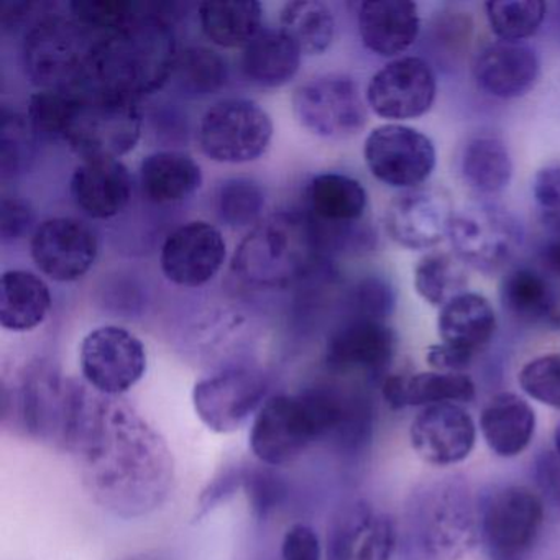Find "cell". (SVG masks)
<instances>
[{
  "mask_svg": "<svg viewBox=\"0 0 560 560\" xmlns=\"http://www.w3.org/2000/svg\"><path fill=\"white\" fill-rule=\"evenodd\" d=\"M465 265L457 257L435 252L425 255L415 268V288L419 296L434 307H444L460 294L467 293Z\"/></svg>",
  "mask_w": 560,
  "mask_h": 560,
  "instance_id": "cell-37",
  "label": "cell"
},
{
  "mask_svg": "<svg viewBox=\"0 0 560 560\" xmlns=\"http://www.w3.org/2000/svg\"><path fill=\"white\" fill-rule=\"evenodd\" d=\"M438 93L434 71L419 57H401L389 61L373 74L366 88L370 109L386 120L418 119L424 116Z\"/></svg>",
  "mask_w": 560,
  "mask_h": 560,
  "instance_id": "cell-16",
  "label": "cell"
},
{
  "mask_svg": "<svg viewBox=\"0 0 560 560\" xmlns=\"http://www.w3.org/2000/svg\"><path fill=\"white\" fill-rule=\"evenodd\" d=\"M462 175L475 191L483 195L503 191L513 176V163L506 145L494 137L470 140L462 155Z\"/></svg>",
  "mask_w": 560,
  "mask_h": 560,
  "instance_id": "cell-35",
  "label": "cell"
},
{
  "mask_svg": "<svg viewBox=\"0 0 560 560\" xmlns=\"http://www.w3.org/2000/svg\"><path fill=\"white\" fill-rule=\"evenodd\" d=\"M478 86L498 100H517L534 90L539 58L523 42H494L478 55L474 67Z\"/></svg>",
  "mask_w": 560,
  "mask_h": 560,
  "instance_id": "cell-22",
  "label": "cell"
},
{
  "mask_svg": "<svg viewBox=\"0 0 560 560\" xmlns=\"http://www.w3.org/2000/svg\"><path fill=\"white\" fill-rule=\"evenodd\" d=\"M533 195L544 224L553 237L560 238V166H546L537 172Z\"/></svg>",
  "mask_w": 560,
  "mask_h": 560,
  "instance_id": "cell-48",
  "label": "cell"
},
{
  "mask_svg": "<svg viewBox=\"0 0 560 560\" xmlns=\"http://www.w3.org/2000/svg\"><path fill=\"white\" fill-rule=\"evenodd\" d=\"M382 395L393 409L409 406L458 405L475 398V383L465 373L422 372L386 376Z\"/></svg>",
  "mask_w": 560,
  "mask_h": 560,
  "instance_id": "cell-26",
  "label": "cell"
},
{
  "mask_svg": "<svg viewBox=\"0 0 560 560\" xmlns=\"http://www.w3.org/2000/svg\"><path fill=\"white\" fill-rule=\"evenodd\" d=\"M142 137V114L136 101L83 90L63 140L86 160H119Z\"/></svg>",
  "mask_w": 560,
  "mask_h": 560,
  "instance_id": "cell-7",
  "label": "cell"
},
{
  "mask_svg": "<svg viewBox=\"0 0 560 560\" xmlns=\"http://www.w3.org/2000/svg\"><path fill=\"white\" fill-rule=\"evenodd\" d=\"M214 205L218 218L228 228L257 225L265 209V191L255 179L235 176L219 185Z\"/></svg>",
  "mask_w": 560,
  "mask_h": 560,
  "instance_id": "cell-38",
  "label": "cell"
},
{
  "mask_svg": "<svg viewBox=\"0 0 560 560\" xmlns=\"http://www.w3.org/2000/svg\"><path fill=\"white\" fill-rule=\"evenodd\" d=\"M534 478L540 493L560 510V454L542 452L534 462Z\"/></svg>",
  "mask_w": 560,
  "mask_h": 560,
  "instance_id": "cell-52",
  "label": "cell"
},
{
  "mask_svg": "<svg viewBox=\"0 0 560 560\" xmlns=\"http://www.w3.org/2000/svg\"><path fill=\"white\" fill-rule=\"evenodd\" d=\"M396 352V334L382 320L352 317L330 334L326 365L342 375H380Z\"/></svg>",
  "mask_w": 560,
  "mask_h": 560,
  "instance_id": "cell-20",
  "label": "cell"
},
{
  "mask_svg": "<svg viewBox=\"0 0 560 560\" xmlns=\"http://www.w3.org/2000/svg\"><path fill=\"white\" fill-rule=\"evenodd\" d=\"M326 257L316 222L281 211L258 222L234 254V270L252 287L283 290L316 270Z\"/></svg>",
  "mask_w": 560,
  "mask_h": 560,
  "instance_id": "cell-4",
  "label": "cell"
},
{
  "mask_svg": "<svg viewBox=\"0 0 560 560\" xmlns=\"http://www.w3.org/2000/svg\"><path fill=\"white\" fill-rule=\"evenodd\" d=\"M143 4L132 0H73L71 18L77 19L94 34H113L132 22L142 12Z\"/></svg>",
  "mask_w": 560,
  "mask_h": 560,
  "instance_id": "cell-43",
  "label": "cell"
},
{
  "mask_svg": "<svg viewBox=\"0 0 560 560\" xmlns=\"http://www.w3.org/2000/svg\"><path fill=\"white\" fill-rule=\"evenodd\" d=\"M245 468H247V464L232 462L215 471L214 477L208 481L199 494L198 503H196V521L202 520L212 511L221 508L222 504L228 503L237 494L238 490H244Z\"/></svg>",
  "mask_w": 560,
  "mask_h": 560,
  "instance_id": "cell-47",
  "label": "cell"
},
{
  "mask_svg": "<svg viewBox=\"0 0 560 560\" xmlns=\"http://www.w3.org/2000/svg\"><path fill=\"white\" fill-rule=\"evenodd\" d=\"M63 451L94 503L124 520L149 516L172 493L175 462L159 431L120 396L71 378Z\"/></svg>",
  "mask_w": 560,
  "mask_h": 560,
  "instance_id": "cell-1",
  "label": "cell"
},
{
  "mask_svg": "<svg viewBox=\"0 0 560 560\" xmlns=\"http://www.w3.org/2000/svg\"><path fill=\"white\" fill-rule=\"evenodd\" d=\"M228 257L224 235L206 221L179 225L166 237L160 267L166 280L183 288H199L214 280Z\"/></svg>",
  "mask_w": 560,
  "mask_h": 560,
  "instance_id": "cell-19",
  "label": "cell"
},
{
  "mask_svg": "<svg viewBox=\"0 0 560 560\" xmlns=\"http://www.w3.org/2000/svg\"><path fill=\"white\" fill-rule=\"evenodd\" d=\"M521 389L529 398L560 409V353L536 357L517 375Z\"/></svg>",
  "mask_w": 560,
  "mask_h": 560,
  "instance_id": "cell-45",
  "label": "cell"
},
{
  "mask_svg": "<svg viewBox=\"0 0 560 560\" xmlns=\"http://www.w3.org/2000/svg\"><path fill=\"white\" fill-rule=\"evenodd\" d=\"M273 468L265 464L247 465L245 468V497L252 516L257 521L270 517L288 494L287 483Z\"/></svg>",
  "mask_w": 560,
  "mask_h": 560,
  "instance_id": "cell-44",
  "label": "cell"
},
{
  "mask_svg": "<svg viewBox=\"0 0 560 560\" xmlns=\"http://www.w3.org/2000/svg\"><path fill=\"white\" fill-rule=\"evenodd\" d=\"M176 40L166 15L156 5L142 12L97 44L86 91L137 101L172 80Z\"/></svg>",
  "mask_w": 560,
  "mask_h": 560,
  "instance_id": "cell-3",
  "label": "cell"
},
{
  "mask_svg": "<svg viewBox=\"0 0 560 560\" xmlns=\"http://www.w3.org/2000/svg\"><path fill=\"white\" fill-rule=\"evenodd\" d=\"M375 517L372 506L363 500L340 508L327 527L326 560H353Z\"/></svg>",
  "mask_w": 560,
  "mask_h": 560,
  "instance_id": "cell-40",
  "label": "cell"
},
{
  "mask_svg": "<svg viewBox=\"0 0 560 560\" xmlns=\"http://www.w3.org/2000/svg\"><path fill=\"white\" fill-rule=\"evenodd\" d=\"M369 195L362 183L342 173H320L306 188V214L323 228L365 221Z\"/></svg>",
  "mask_w": 560,
  "mask_h": 560,
  "instance_id": "cell-25",
  "label": "cell"
},
{
  "mask_svg": "<svg viewBox=\"0 0 560 560\" xmlns=\"http://www.w3.org/2000/svg\"><path fill=\"white\" fill-rule=\"evenodd\" d=\"M353 317L386 323L396 306L395 288L382 277H369L353 290Z\"/></svg>",
  "mask_w": 560,
  "mask_h": 560,
  "instance_id": "cell-46",
  "label": "cell"
},
{
  "mask_svg": "<svg viewBox=\"0 0 560 560\" xmlns=\"http://www.w3.org/2000/svg\"><path fill=\"white\" fill-rule=\"evenodd\" d=\"M132 176L120 160H86L71 176V196L93 219H113L129 206Z\"/></svg>",
  "mask_w": 560,
  "mask_h": 560,
  "instance_id": "cell-23",
  "label": "cell"
},
{
  "mask_svg": "<svg viewBox=\"0 0 560 560\" xmlns=\"http://www.w3.org/2000/svg\"><path fill=\"white\" fill-rule=\"evenodd\" d=\"M83 90H38L28 100L27 119L35 136L63 139Z\"/></svg>",
  "mask_w": 560,
  "mask_h": 560,
  "instance_id": "cell-41",
  "label": "cell"
},
{
  "mask_svg": "<svg viewBox=\"0 0 560 560\" xmlns=\"http://www.w3.org/2000/svg\"><path fill=\"white\" fill-rule=\"evenodd\" d=\"M31 254L45 277L70 283L94 267L100 242L93 229L80 219L50 218L35 229Z\"/></svg>",
  "mask_w": 560,
  "mask_h": 560,
  "instance_id": "cell-17",
  "label": "cell"
},
{
  "mask_svg": "<svg viewBox=\"0 0 560 560\" xmlns=\"http://www.w3.org/2000/svg\"><path fill=\"white\" fill-rule=\"evenodd\" d=\"M421 31L418 5L409 0H369L359 9L363 45L383 58H395L412 47Z\"/></svg>",
  "mask_w": 560,
  "mask_h": 560,
  "instance_id": "cell-24",
  "label": "cell"
},
{
  "mask_svg": "<svg viewBox=\"0 0 560 560\" xmlns=\"http://www.w3.org/2000/svg\"><path fill=\"white\" fill-rule=\"evenodd\" d=\"M409 439L422 460L448 467L471 454L477 441V425L458 405L429 406L411 422Z\"/></svg>",
  "mask_w": 560,
  "mask_h": 560,
  "instance_id": "cell-21",
  "label": "cell"
},
{
  "mask_svg": "<svg viewBox=\"0 0 560 560\" xmlns=\"http://www.w3.org/2000/svg\"><path fill=\"white\" fill-rule=\"evenodd\" d=\"M71 378L45 360H35L0 388V422L5 431L61 448L70 412Z\"/></svg>",
  "mask_w": 560,
  "mask_h": 560,
  "instance_id": "cell-5",
  "label": "cell"
},
{
  "mask_svg": "<svg viewBox=\"0 0 560 560\" xmlns=\"http://www.w3.org/2000/svg\"><path fill=\"white\" fill-rule=\"evenodd\" d=\"M140 189L150 202L175 205L195 195L202 185V172L191 155L178 150L150 153L140 163Z\"/></svg>",
  "mask_w": 560,
  "mask_h": 560,
  "instance_id": "cell-29",
  "label": "cell"
},
{
  "mask_svg": "<svg viewBox=\"0 0 560 560\" xmlns=\"http://www.w3.org/2000/svg\"><path fill=\"white\" fill-rule=\"evenodd\" d=\"M80 366L91 388L106 396H120L145 375V346L124 327H96L81 342Z\"/></svg>",
  "mask_w": 560,
  "mask_h": 560,
  "instance_id": "cell-14",
  "label": "cell"
},
{
  "mask_svg": "<svg viewBox=\"0 0 560 560\" xmlns=\"http://www.w3.org/2000/svg\"><path fill=\"white\" fill-rule=\"evenodd\" d=\"M485 9L491 32L501 42H523L533 37L547 12L542 0H491Z\"/></svg>",
  "mask_w": 560,
  "mask_h": 560,
  "instance_id": "cell-39",
  "label": "cell"
},
{
  "mask_svg": "<svg viewBox=\"0 0 560 560\" xmlns=\"http://www.w3.org/2000/svg\"><path fill=\"white\" fill-rule=\"evenodd\" d=\"M172 80L186 96H211L228 84V61L211 48L188 47L178 51Z\"/></svg>",
  "mask_w": 560,
  "mask_h": 560,
  "instance_id": "cell-36",
  "label": "cell"
},
{
  "mask_svg": "<svg viewBox=\"0 0 560 560\" xmlns=\"http://www.w3.org/2000/svg\"><path fill=\"white\" fill-rule=\"evenodd\" d=\"M34 224V211L24 199L4 196L0 206V237L14 242L24 237Z\"/></svg>",
  "mask_w": 560,
  "mask_h": 560,
  "instance_id": "cell-50",
  "label": "cell"
},
{
  "mask_svg": "<svg viewBox=\"0 0 560 560\" xmlns=\"http://www.w3.org/2000/svg\"><path fill=\"white\" fill-rule=\"evenodd\" d=\"M500 300L503 310L521 323L560 327V301L549 281L530 268H514L504 275Z\"/></svg>",
  "mask_w": 560,
  "mask_h": 560,
  "instance_id": "cell-31",
  "label": "cell"
},
{
  "mask_svg": "<svg viewBox=\"0 0 560 560\" xmlns=\"http://www.w3.org/2000/svg\"><path fill=\"white\" fill-rule=\"evenodd\" d=\"M454 215L445 189L419 186L392 199L386 209V231L401 247L428 250L448 237Z\"/></svg>",
  "mask_w": 560,
  "mask_h": 560,
  "instance_id": "cell-18",
  "label": "cell"
},
{
  "mask_svg": "<svg viewBox=\"0 0 560 560\" xmlns=\"http://www.w3.org/2000/svg\"><path fill=\"white\" fill-rule=\"evenodd\" d=\"M301 57L303 54L283 32L261 28L242 51V71L258 86L281 88L296 77Z\"/></svg>",
  "mask_w": 560,
  "mask_h": 560,
  "instance_id": "cell-32",
  "label": "cell"
},
{
  "mask_svg": "<svg viewBox=\"0 0 560 560\" xmlns=\"http://www.w3.org/2000/svg\"><path fill=\"white\" fill-rule=\"evenodd\" d=\"M369 425L370 411L362 399L330 388L281 393L270 396L255 416L250 448L261 464L281 467L327 435L353 441L363 438Z\"/></svg>",
  "mask_w": 560,
  "mask_h": 560,
  "instance_id": "cell-2",
  "label": "cell"
},
{
  "mask_svg": "<svg viewBox=\"0 0 560 560\" xmlns=\"http://www.w3.org/2000/svg\"><path fill=\"white\" fill-rule=\"evenodd\" d=\"M280 31L307 57L329 50L336 37V19L320 0H291L280 12Z\"/></svg>",
  "mask_w": 560,
  "mask_h": 560,
  "instance_id": "cell-34",
  "label": "cell"
},
{
  "mask_svg": "<svg viewBox=\"0 0 560 560\" xmlns=\"http://www.w3.org/2000/svg\"><path fill=\"white\" fill-rule=\"evenodd\" d=\"M363 159L378 182L406 191L424 186L434 172L435 147L419 130L386 124L366 137Z\"/></svg>",
  "mask_w": 560,
  "mask_h": 560,
  "instance_id": "cell-15",
  "label": "cell"
},
{
  "mask_svg": "<svg viewBox=\"0 0 560 560\" xmlns=\"http://www.w3.org/2000/svg\"><path fill=\"white\" fill-rule=\"evenodd\" d=\"M425 360L435 372L445 373H464V370H467L474 362L471 357L465 355V353L458 352V350L452 349V347L442 342L429 347Z\"/></svg>",
  "mask_w": 560,
  "mask_h": 560,
  "instance_id": "cell-53",
  "label": "cell"
},
{
  "mask_svg": "<svg viewBox=\"0 0 560 560\" xmlns=\"http://www.w3.org/2000/svg\"><path fill=\"white\" fill-rule=\"evenodd\" d=\"M283 560H323V547L316 530L307 524H293L281 542Z\"/></svg>",
  "mask_w": 560,
  "mask_h": 560,
  "instance_id": "cell-51",
  "label": "cell"
},
{
  "mask_svg": "<svg viewBox=\"0 0 560 560\" xmlns=\"http://www.w3.org/2000/svg\"><path fill=\"white\" fill-rule=\"evenodd\" d=\"M0 172L4 178L28 170L34 160L35 132L28 119L2 110L0 116Z\"/></svg>",
  "mask_w": 560,
  "mask_h": 560,
  "instance_id": "cell-42",
  "label": "cell"
},
{
  "mask_svg": "<svg viewBox=\"0 0 560 560\" xmlns=\"http://www.w3.org/2000/svg\"><path fill=\"white\" fill-rule=\"evenodd\" d=\"M396 549V526L392 517L376 514L353 560H392Z\"/></svg>",
  "mask_w": 560,
  "mask_h": 560,
  "instance_id": "cell-49",
  "label": "cell"
},
{
  "mask_svg": "<svg viewBox=\"0 0 560 560\" xmlns=\"http://www.w3.org/2000/svg\"><path fill=\"white\" fill-rule=\"evenodd\" d=\"M542 261L550 271L560 275V238H553L544 247Z\"/></svg>",
  "mask_w": 560,
  "mask_h": 560,
  "instance_id": "cell-54",
  "label": "cell"
},
{
  "mask_svg": "<svg viewBox=\"0 0 560 560\" xmlns=\"http://www.w3.org/2000/svg\"><path fill=\"white\" fill-rule=\"evenodd\" d=\"M198 19L211 44L241 48L260 34L264 8L257 0H209L199 4Z\"/></svg>",
  "mask_w": 560,
  "mask_h": 560,
  "instance_id": "cell-33",
  "label": "cell"
},
{
  "mask_svg": "<svg viewBox=\"0 0 560 560\" xmlns=\"http://www.w3.org/2000/svg\"><path fill=\"white\" fill-rule=\"evenodd\" d=\"M124 560H165L163 559L160 553H152V552H143L139 553V556L129 557V559Z\"/></svg>",
  "mask_w": 560,
  "mask_h": 560,
  "instance_id": "cell-55",
  "label": "cell"
},
{
  "mask_svg": "<svg viewBox=\"0 0 560 560\" xmlns=\"http://www.w3.org/2000/svg\"><path fill=\"white\" fill-rule=\"evenodd\" d=\"M100 40L77 19L48 15L25 35V71L40 90H86Z\"/></svg>",
  "mask_w": 560,
  "mask_h": 560,
  "instance_id": "cell-6",
  "label": "cell"
},
{
  "mask_svg": "<svg viewBox=\"0 0 560 560\" xmlns=\"http://www.w3.org/2000/svg\"><path fill=\"white\" fill-rule=\"evenodd\" d=\"M438 330L442 343L475 359L493 339L497 316L487 298L467 291L442 307Z\"/></svg>",
  "mask_w": 560,
  "mask_h": 560,
  "instance_id": "cell-28",
  "label": "cell"
},
{
  "mask_svg": "<svg viewBox=\"0 0 560 560\" xmlns=\"http://www.w3.org/2000/svg\"><path fill=\"white\" fill-rule=\"evenodd\" d=\"M291 106L298 124L327 140L355 137L365 129L369 113L359 84L346 74H320L294 90Z\"/></svg>",
  "mask_w": 560,
  "mask_h": 560,
  "instance_id": "cell-10",
  "label": "cell"
},
{
  "mask_svg": "<svg viewBox=\"0 0 560 560\" xmlns=\"http://www.w3.org/2000/svg\"><path fill=\"white\" fill-rule=\"evenodd\" d=\"M480 432L498 457L513 458L529 447L536 415L529 402L514 393H498L480 415Z\"/></svg>",
  "mask_w": 560,
  "mask_h": 560,
  "instance_id": "cell-27",
  "label": "cell"
},
{
  "mask_svg": "<svg viewBox=\"0 0 560 560\" xmlns=\"http://www.w3.org/2000/svg\"><path fill=\"white\" fill-rule=\"evenodd\" d=\"M448 241L462 264L481 273H494L520 250L523 228L500 206H474L454 215Z\"/></svg>",
  "mask_w": 560,
  "mask_h": 560,
  "instance_id": "cell-12",
  "label": "cell"
},
{
  "mask_svg": "<svg viewBox=\"0 0 560 560\" xmlns=\"http://www.w3.org/2000/svg\"><path fill=\"white\" fill-rule=\"evenodd\" d=\"M273 130V120L260 104L244 97H228L202 114L199 149L212 162L242 165L267 153Z\"/></svg>",
  "mask_w": 560,
  "mask_h": 560,
  "instance_id": "cell-9",
  "label": "cell"
},
{
  "mask_svg": "<svg viewBox=\"0 0 560 560\" xmlns=\"http://www.w3.org/2000/svg\"><path fill=\"white\" fill-rule=\"evenodd\" d=\"M553 444H556V452L560 454V422L557 424L556 434H553Z\"/></svg>",
  "mask_w": 560,
  "mask_h": 560,
  "instance_id": "cell-56",
  "label": "cell"
},
{
  "mask_svg": "<svg viewBox=\"0 0 560 560\" xmlns=\"http://www.w3.org/2000/svg\"><path fill=\"white\" fill-rule=\"evenodd\" d=\"M270 380L248 366H231L199 380L192 389V405L202 424L218 434L241 429L267 402Z\"/></svg>",
  "mask_w": 560,
  "mask_h": 560,
  "instance_id": "cell-13",
  "label": "cell"
},
{
  "mask_svg": "<svg viewBox=\"0 0 560 560\" xmlns=\"http://www.w3.org/2000/svg\"><path fill=\"white\" fill-rule=\"evenodd\" d=\"M51 293L44 278L27 270H8L0 281V326L31 332L47 319Z\"/></svg>",
  "mask_w": 560,
  "mask_h": 560,
  "instance_id": "cell-30",
  "label": "cell"
},
{
  "mask_svg": "<svg viewBox=\"0 0 560 560\" xmlns=\"http://www.w3.org/2000/svg\"><path fill=\"white\" fill-rule=\"evenodd\" d=\"M480 539L493 560H521L539 536L544 503L526 487L497 488L478 506Z\"/></svg>",
  "mask_w": 560,
  "mask_h": 560,
  "instance_id": "cell-11",
  "label": "cell"
},
{
  "mask_svg": "<svg viewBox=\"0 0 560 560\" xmlns=\"http://www.w3.org/2000/svg\"><path fill=\"white\" fill-rule=\"evenodd\" d=\"M415 524L424 549L442 559L465 556L480 537L478 508L464 481L455 478L438 481L419 494Z\"/></svg>",
  "mask_w": 560,
  "mask_h": 560,
  "instance_id": "cell-8",
  "label": "cell"
}]
</instances>
